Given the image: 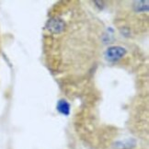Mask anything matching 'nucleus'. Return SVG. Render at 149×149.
<instances>
[{"label":"nucleus","instance_id":"obj_1","mask_svg":"<svg viewBox=\"0 0 149 149\" xmlns=\"http://www.w3.org/2000/svg\"><path fill=\"white\" fill-rule=\"evenodd\" d=\"M126 50L125 48L122 46H111L110 48H108V50L105 53L106 58L109 61H118L125 55Z\"/></svg>","mask_w":149,"mask_h":149},{"label":"nucleus","instance_id":"obj_2","mask_svg":"<svg viewBox=\"0 0 149 149\" xmlns=\"http://www.w3.org/2000/svg\"><path fill=\"white\" fill-rule=\"evenodd\" d=\"M56 109L59 113L63 114L65 116H68L70 114V111H71L70 104L65 100H60L57 102Z\"/></svg>","mask_w":149,"mask_h":149},{"label":"nucleus","instance_id":"obj_3","mask_svg":"<svg viewBox=\"0 0 149 149\" xmlns=\"http://www.w3.org/2000/svg\"><path fill=\"white\" fill-rule=\"evenodd\" d=\"M48 31L54 32V33H58L63 31L64 29V23L59 20V19H52L48 22Z\"/></svg>","mask_w":149,"mask_h":149},{"label":"nucleus","instance_id":"obj_4","mask_svg":"<svg viewBox=\"0 0 149 149\" xmlns=\"http://www.w3.org/2000/svg\"><path fill=\"white\" fill-rule=\"evenodd\" d=\"M145 1H138L136 2L135 4L136 5H134V9L136 11H147L148 10V3L146 4Z\"/></svg>","mask_w":149,"mask_h":149}]
</instances>
